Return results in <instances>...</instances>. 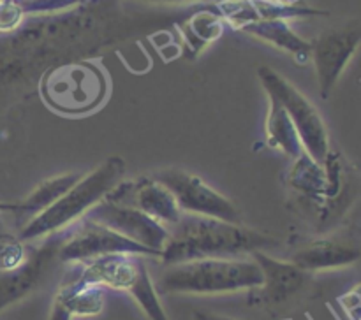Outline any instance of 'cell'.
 <instances>
[{"label": "cell", "mask_w": 361, "mask_h": 320, "mask_svg": "<svg viewBox=\"0 0 361 320\" xmlns=\"http://www.w3.org/2000/svg\"><path fill=\"white\" fill-rule=\"evenodd\" d=\"M147 2H166V4H169V2H187V0H147Z\"/></svg>", "instance_id": "d4e9b609"}, {"label": "cell", "mask_w": 361, "mask_h": 320, "mask_svg": "<svg viewBox=\"0 0 361 320\" xmlns=\"http://www.w3.org/2000/svg\"><path fill=\"white\" fill-rule=\"evenodd\" d=\"M180 30H182V39L187 56L194 58L210 42L221 37L222 18L215 11H200L194 16H190L185 23H182Z\"/></svg>", "instance_id": "ac0fdd59"}, {"label": "cell", "mask_w": 361, "mask_h": 320, "mask_svg": "<svg viewBox=\"0 0 361 320\" xmlns=\"http://www.w3.org/2000/svg\"><path fill=\"white\" fill-rule=\"evenodd\" d=\"M361 41V28L358 21L344 27L331 28L323 32L312 44L310 58L314 60L319 83L321 95L324 98L330 97L335 84L341 79L342 72L345 70L348 63L355 56Z\"/></svg>", "instance_id": "ba28073f"}, {"label": "cell", "mask_w": 361, "mask_h": 320, "mask_svg": "<svg viewBox=\"0 0 361 320\" xmlns=\"http://www.w3.org/2000/svg\"><path fill=\"white\" fill-rule=\"evenodd\" d=\"M104 288L97 285L69 281L62 285L53 299L49 320H73L74 316H97L104 309Z\"/></svg>", "instance_id": "5bb4252c"}, {"label": "cell", "mask_w": 361, "mask_h": 320, "mask_svg": "<svg viewBox=\"0 0 361 320\" xmlns=\"http://www.w3.org/2000/svg\"><path fill=\"white\" fill-rule=\"evenodd\" d=\"M254 260L263 273V283L257 288L261 302L268 305H279L288 301L295 294H298L309 281V273L300 269L291 260H281L270 257L267 252H254Z\"/></svg>", "instance_id": "7c38bea8"}, {"label": "cell", "mask_w": 361, "mask_h": 320, "mask_svg": "<svg viewBox=\"0 0 361 320\" xmlns=\"http://www.w3.org/2000/svg\"><path fill=\"white\" fill-rule=\"evenodd\" d=\"M6 224H4V220H2V218H0V232H2V231H6Z\"/></svg>", "instance_id": "484cf974"}, {"label": "cell", "mask_w": 361, "mask_h": 320, "mask_svg": "<svg viewBox=\"0 0 361 320\" xmlns=\"http://www.w3.org/2000/svg\"><path fill=\"white\" fill-rule=\"evenodd\" d=\"M150 176L175 196L182 213L217 218L229 224H242L238 207L194 172L168 167L159 169Z\"/></svg>", "instance_id": "5b68a950"}, {"label": "cell", "mask_w": 361, "mask_h": 320, "mask_svg": "<svg viewBox=\"0 0 361 320\" xmlns=\"http://www.w3.org/2000/svg\"><path fill=\"white\" fill-rule=\"evenodd\" d=\"M104 199L136 207L168 229L173 227L183 215L175 196L152 176H143L136 181H120Z\"/></svg>", "instance_id": "30bf717a"}, {"label": "cell", "mask_w": 361, "mask_h": 320, "mask_svg": "<svg viewBox=\"0 0 361 320\" xmlns=\"http://www.w3.org/2000/svg\"><path fill=\"white\" fill-rule=\"evenodd\" d=\"M28 252L23 241L6 229L0 232V273H9L27 260Z\"/></svg>", "instance_id": "ffe728a7"}, {"label": "cell", "mask_w": 361, "mask_h": 320, "mask_svg": "<svg viewBox=\"0 0 361 320\" xmlns=\"http://www.w3.org/2000/svg\"><path fill=\"white\" fill-rule=\"evenodd\" d=\"M257 76H259L267 95L277 98L289 115L296 132H298L300 141H302L303 151L316 162L323 164L331 150L326 123H324L319 109L295 84L289 83L284 76H281L271 67H259Z\"/></svg>", "instance_id": "277c9868"}, {"label": "cell", "mask_w": 361, "mask_h": 320, "mask_svg": "<svg viewBox=\"0 0 361 320\" xmlns=\"http://www.w3.org/2000/svg\"><path fill=\"white\" fill-rule=\"evenodd\" d=\"M14 210H16V203H6V200H0V215L14 213Z\"/></svg>", "instance_id": "cb8c5ba5"}, {"label": "cell", "mask_w": 361, "mask_h": 320, "mask_svg": "<svg viewBox=\"0 0 361 320\" xmlns=\"http://www.w3.org/2000/svg\"><path fill=\"white\" fill-rule=\"evenodd\" d=\"M145 259L147 257L133 255V253H111V255L99 257L83 264V269L76 281L130 294L141 278L148 274Z\"/></svg>", "instance_id": "8fae6325"}, {"label": "cell", "mask_w": 361, "mask_h": 320, "mask_svg": "<svg viewBox=\"0 0 361 320\" xmlns=\"http://www.w3.org/2000/svg\"><path fill=\"white\" fill-rule=\"evenodd\" d=\"M23 7L21 4H16L14 0H7L0 6V34H9L20 27L23 20Z\"/></svg>", "instance_id": "44dd1931"}, {"label": "cell", "mask_w": 361, "mask_h": 320, "mask_svg": "<svg viewBox=\"0 0 361 320\" xmlns=\"http://www.w3.org/2000/svg\"><path fill=\"white\" fill-rule=\"evenodd\" d=\"M126 160L109 157L83 174L55 204L21 225L18 238L23 243L39 241L56 232L67 231L74 222H80L92 207L101 203L123 178Z\"/></svg>", "instance_id": "7a4b0ae2"}, {"label": "cell", "mask_w": 361, "mask_h": 320, "mask_svg": "<svg viewBox=\"0 0 361 320\" xmlns=\"http://www.w3.org/2000/svg\"><path fill=\"white\" fill-rule=\"evenodd\" d=\"M81 176L83 174H80V172H67V174H60L55 176V178L46 179L41 185L35 186V188L28 193L27 199H23L21 203H16L14 215L18 217L20 227L27 224L28 220H32L34 217H37L39 213L48 210L51 204H55L56 200L74 185V183L80 181Z\"/></svg>", "instance_id": "2e32d148"}, {"label": "cell", "mask_w": 361, "mask_h": 320, "mask_svg": "<svg viewBox=\"0 0 361 320\" xmlns=\"http://www.w3.org/2000/svg\"><path fill=\"white\" fill-rule=\"evenodd\" d=\"M279 246V239L217 218L183 213L173 227L161 252L164 266L200 259H242L254 252H267Z\"/></svg>", "instance_id": "6da1fadb"}, {"label": "cell", "mask_w": 361, "mask_h": 320, "mask_svg": "<svg viewBox=\"0 0 361 320\" xmlns=\"http://www.w3.org/2000/svg\"><path fill=\"white\" fill-rule=\"evenodd\" d=\"M66 231L44 238L39 248L28 252L27 260L9 273H0V313L30 295L46 280L59 260V248Z\"/></svg>", "instance_id": "9c48e42d"}, {"label": "cell", "mask_w": 361, "mask_h": 320, "mask_svg": "<svg viewBox=\"0 0 361 320\" xmlns=\"http://www.w3.org/2000/svg\"><path fill=\"white\" fill-rule=\"evenodd\" d=\"M85 217L111 229L116 234L123 236L152 252L159 253V259H161V252L169 238L168 227L155 222L154 218L147 217L136 207L115 203V200L102 199Z\"/></svg>", "instance_id": "52a82bcc"}, {"label": "cell", "mask_w": 361, "mask_h": 320, "mask_svg": "<svg viewBox=\"0 0 361 320\" xmlns=\"http://www.w3.org/2000/svg\"><path fill=\"white\" fill-rule=\"evenodd\" d=\"M240 30L249 35H254V37L268 42V44L275 46V48L282 49V51L289 53L298 63L307 62L310 58L312 44L309 41H305V39L300 37L286 20L256 21V23L245 25Z\"/></svg>", "instance_id": "9a60e30c"}, {"label": "cell", "mask_w": 361, "mask_h": 320, "mask_svg": "<svg viewBox=\"0 0 361 320\" xmlns=\"http://www.w3.org/2000/svg\"><path fill=\"white\" fill-rule=\"evenodd\" d=\"M360 248L351 241L338 238H321L296 250L291 262L305 273L342 269L358 262Z\"/></svg>", "instance_id": "4fadbf2b"}, {"label": "cell", "mask_w": 361, "mask_h": 320, "mask_svg": "<svg viewBox=\"0 0 361 320\" xmlns=\"http://www.w3.org/2000/svg\"><path fill=\"white\" fill-rule=\"evenodd\" d=\"M263 283V273L252 257L242 259H200L166 266L159 276L162 294L215 295L254 290Z\"/></svg>", "instance_id": "3957f363"}, {"label": "cell", "mask_w": 361, "mask_h": 320, "mask_svg": "<svg viewBox=\"0 0 361 320\" xmlns=\"http://www.w3.org/2000/svg\"><path fill=\"white\" fill-rule=\"evenodd\" d=\"M194 319L196 320H233L229 316L215 315V313H207V312H196L194 313Z\"/></svg>", "instance_id": "603a6c76"}, {"label": "cell", "mask_w": 361, "mask_h": 320, "mask_svg": "<svg viewBox=\"0 0 361 320\" xmlns=\"http://www.w3.org/2000/svg\"><path fill=\"white\" fill-rule=\"evenodd\" d=\"M341 305L344 306L345 313L351 316V320H360V287L356 285L353 290L341 297Z\"/></svg>", "instance_id": "7402d4cb"}, {"label": "cell", "mask_w": 361, "mask_h": 320, "mask_svg": "<svg viewBox=\"0 0 361 320\" xmlns=\"http://www.w3.org/2000/svg\"><path fill=\"white\" fill-rule=\"evenodd\" d=\"M4 2H7V0H0V6H2V4H4Z\"/></svg>", "instance_id": "4316f807"}, {"label": "cell", "mask_w": 361, "mask_h": 320, "mask_svg": "<svg viewBox=\"0 0 361 320\" xmlns=\"http://www.w3.org/2000/svg\"><path fill=\"white\" fill-rule=\"evenodd\" d=\"M324 11L312 9L298 4H284L277 0H247V25L267 20H291V18L321 16ZM243 28V27H242Z\"/></svg>", "instance_id": "d6986e66"}, {"label": "cell", "mask_w": 361, "mask_h": 320, "mask_svg": "<svg viewBox=\"0 0 361 320\" xmlns=\"http://www.w3.org/2000/svg\"><path fill=\"white\" fill-rule=\"evenodd\" d=\"M267 97L270 104H268V115L264 122V141L268 146L282 151L288 157H300L303 153V146L291 118L277 98L271 95H267Z\"/></svg>", "instance_id": "e0dca14e"}, {"label": "cell", "mask_w": 361, "mask_h": 320, "mask_svg": "<svg viewBox=\"0 0 361 320\" xmlns=\"http://www.w3.org/2000/svg\"><path fill=\"white\" fill-rule=\"evenodd\" d=\"M111 253H133V255L159 259V253L83 217L74 231H66L59 248V260L67 264H85L88 260L111 255Z\"/></svg>", "instance_id": "8992f818"}]
</instances>
